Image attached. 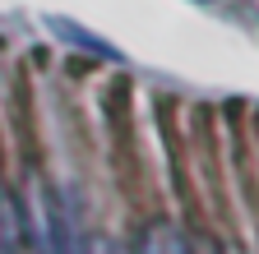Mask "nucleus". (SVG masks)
<instances>
[{
	"label": "nucleus",
	"instance_id": "obj_1",
	"mask_svg": "<svg viewBox=\"0 0 259 254\" xmlns=\"http://www.w3.org/2000/svg\"><path fill=\"white\" fill-rule=\"evenodd\" d=\"M28 240H23V222H19V208L14 199L0 189V254H23Z\"/></svg>",
	"mask_w": 259,
	"mask_h": 254
},
{
	"label": "nucleus",
	"instance_id": "obj_2",
	"mask_svg": "<svg viewBox=\"0 0 259 254\" xmlns=\"http://www.w3.org/2000/svg\"><path fill=\"white\" fill-rule=\"evenodd\" d=\"M139 254H190V249H185V236L176 227H153V231H144Z\"/></svg>",
	"mask_w": 259,
	"mask_h": 254
},
{
	"label": "nucleus",
	"instance_id": "obj_3",
	"mask_svg": "<svg viewBox=\"0 0 259 254\" xmlns=\"http://www.w3.org/2000/svg\"><path fill=\"white\" fill-rule=\"evenodd\" d=\"M51 28H56V33H60L65 42H79V46H88L93 56H116V51H111V46H107L102 37H88L83 28H70V23H60V19H51Z\"/></svg>",
	"mask_w": 259,
	"mask_h": 254
},
{
	"label": "nucleus",
	"instance_id": "obj_4",
	"mask_svg": "<svg viewBox=\"0 0 259 254\" xmlns=\"http://www.w3.org/2000/svg\"><path fill=\"white\" fill-rule=\"evenodd\" d=\"M93 254H130V249H125V245H111V240H102V245H97Z\"/></svg>",
	"mask_w": 259,
	"mask_h": 254
},
{
	"label": "nucleus",
	"instance_id": "obj_5",
	"mask_svg": "<svg viewBox=\"0 0 259 254\" xmlns=\"http://www.w3.org/2000/svg\"><path fill=\"white\" fill-rule=\"evenodd\" d=\"M199 254H222V249L218 245H199Z\"/></svg>",
	"mask_w": 259,
	"mask_h": 254
}]
</instances>
